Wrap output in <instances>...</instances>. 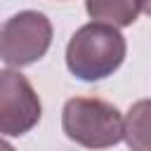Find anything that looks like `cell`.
Masks as SVG:
<instances>
[{"label": "cell", "instance_id": "6da1fadb", "mask_svg": "<svg viewBox=\"0 0 151 151\" xmlns=\"http://www.w3.org/2000/svg\"><path fill=\"white\" fill-rule=\"evenodd\" d=\"M125 35L116 26L90 21L71 35L66 45V66L78 80L94 83L113 76L125 61Z\"/></svg>", "mask_w": 151, "mask_h": 151}, {"label": "cell", "instance_id": "7a4b0ae2", "mask_svg": "<svg viewBox=\"0 0 151 151\" xmlns=\"http://www.w3.org/2000/svg\"><path fill=\"white\" fill-rule=\"evenodd\" d=\"M64 134L85 149H109L125 137V120L120 111L97 97H73L61 111Z\"/></svg>", "mask_w": 151, "mask_h": 151}, {"label": "cell", "instance_id": "3957f363", "mask_svg": "<svg viewBox=\"0 0 151 151\" xmlns=\"http://www.w3.org/2000/svg\"><path fill=\"white\" fill-rule=\"evenodd\" d=\"M52 45V24L42 12L24 9L2 24L0 57L9 68L31 66L47 54Z\"/></svg>", "mask_w": 151, "mask_h": 151}, {"label": "cell", "instance_id": "277c9868", "mask_svg": "<svg viewBox=\"0 0 151 151\" xmlns=\"http://www.w3.org/2000/svg\"><path fill=\"white\" fill-rule=\"evenodd\" d=\"M42 116L40 99L26 76L12 68L0 71V132L21 137L38 125Z\"/></svg>", "mask_w": 151, "mask_h": 151}, {"label": "cell", "instance_id": "5b68a950", "mask_svg": "<svg viewBox=\"0 0 151 151\" xmlns=\"http://www.w3.org/2000/svg\"><path fill=\"white\" fill-rule=\"evenodd\" d=\"M85 9L94 21L125 28L137 21L144 9V0H85Z\"/></svg>", "mask_w": 151, "mask_h": 151}, {"label": "cell", "instance_id": "8992f818", "mask_svg": "<svg viewBox=\"0 0 151 151\" xmlns=\"http://www.w3.org/2000/svg\"><path fill=\"white\" fill-rule=\"evenodd\" d=\"M130 151H151V99H139L125 116V137Z\"/></svg>", "mask_w": 151, "mask_h": 151}, {"label": "cell", "instance_id": "52a82bcc", "mask_svg": "<svg viewBox=\"0 0 151 151\" xmlns=\"http://www.w3.org/2000/svg\"><path fill=\"white\" fill-rule=\"evenodd\" d=\"M144 9H146V14L151 17V0H144Z\"/></svg>", "mask_w": 151, "mask_h": 151}, {"label": "cell", "instance_id": "ba28073f", "mask_svg": "<svg viewBox=\"0 0 151 151\" xmlns=\"http://www.w3.org/2000/svg\"><path fill=\"white\" fill-rule=\"evenodd\" d=\"M2 151H14V149H12V146H9L7 142H5V144H2Z\"/></svg>", "mask_w": 151, "mask_h": 151}]
</instances>
